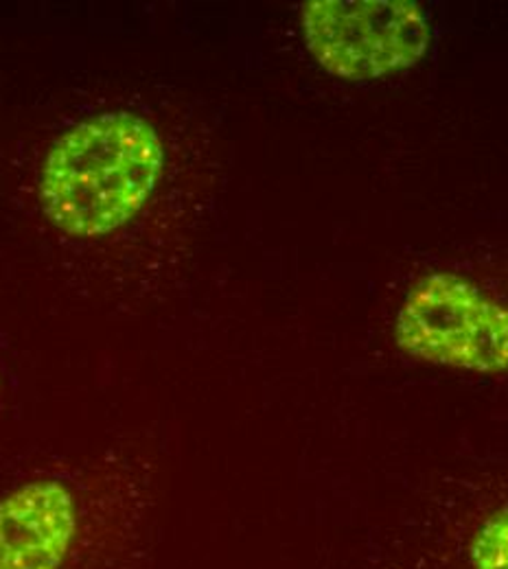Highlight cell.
<instances>
[{
	"mask_svg": "<svg viewBox=\"0 0 508 569\" xmlns=\"http://www.w3.org/2000/svg\"><path fill=\"white\" fill-rule=\"evenodd\" d=\"M149 543L137 482L53 473L0 498V569H143Z\"/></svg>",
	"mask_w": 508,
	"mask_h": 569,
	"instance_id": "1",
	"label": "cell"
},
{
	"mask_svg": "<svg viewBox=\"0 0 508 569\" xmlns=\"http://www.w3.org/2000/svg\"><path fill=\"white\" fill-rule=\"evenodd\" d=\"M395 340L406 356L432 366L507 375L508 307L456 274L435 272L408 291Z\"/></svg>",
	"mask_w": 508,
	"mask_h": 569,
	"instance_id": "3",
	"label": "cell"
},
{
	"mask_svg": "<svg viewBox=\"0 0 508 569\" xmlns=\"http://www.w3.org/2000/svg\"><path fill=\"white\" fill-rule=\"evenodd\" d=\"M165 164L156 128L132 112L77 123L44 158L40 207L71 237H103L146 207Z\"/></svg>",
	"mask_w": 508,
	"mask_h": 569,
	"instance_id": "2",
	"label": "cell"
},
{
	"mask_svg": "<svg viewBox=\"0 0 508 569\" xmlns=\"http://www.w3.org/2000/svg\"><path fill=\"white\" fill-rule=\"evenodd\" d=\"M462 557L467 569H508V503L478 521Z\"/></svg>",
	"mask_w": 508,
	"mask_h": 569,
	"instance_id": "5",
	"label": "cell"
},
{
	"mask_svg": "<svg viewBox=\"0 0 508 569\" xmlns=\"http://www.w3.org/2000/svg\"><path fill=\"white\" fill-rule=\"evenodd\" d=\"M302 31L318 64L345 79L408 69L430 42L424 11L406 0H313L302 7Z\"/></svg>",
	"mask_w": 508,
	"mask_h": 569,
	"instance_id": "4",
	"label": "cell"
}]
</instances>
